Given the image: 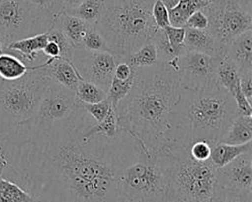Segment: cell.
Returning <instances> with one entry per match:
<instances>
[{
  "mask_svg": "<svg viewBox=\"0 0 252 202\" xmlns=\"http://www.w3.org/2000/svg\"><path fill=\"white\" fill-rule=\"evenodd\" d=\"M95 121L77 100L70 116L47 131L18 128L25 189L41 202H125L117 178L139 144L124 132L87 136Z\"/></svg>",
  "mask_w": 252,
  "mask_h": 202,
  "instance_id": "obj_1",
  "label": "cell"
},
{
  "mask_svg": "<svg viewBox=\"0 0 252 202\" xmlns=\"http://www.w3.org/2000/svg\"><path fill=\"white\" fill-rule=\"evenodd\" d=\"M182 89L173 62L135 69L131 91L114 108L119 131L150 153L169 148L172 114Z\"/></svg>",
  "mask_w": 252,
  "mask_h": 202,
  "instance_id": "obj_2",
  "label": "cell"
},
{
  "mask_svg": "<svg viewBox=\"0 0 252 202\" xmlns=\"http://www.w3.org/2000/svg\"><path fill=\"white\" fill-rule=\"evenodd\" d=\"M237 115L233 96L216 78L198 89H182L171 119V146L189 148L197 140L216 144Z\"/></svg>",
  "mask_w": 252,
  "mask_h": 202,
  "instance_id": "obj_3",
  "label": "cell"
},
{
  "mask_svg": "<svg viewBox=\"0 0 252 202\" xmlns=\"http://www.w3.org/2000/svg\"><path fill=\"white\" fill-rule=\"evenodd\" d=\"M156 0H115L107 3L97 30L117 63L152 40L158 29L152 16Z\"/></svg>",
  "mask_w": 252,
  "mask_h": 202,
  "instance_id": "obj_4",
  "label": "cell"
},
{
  "mask_svg": "<svg viewBox=\"0 0 252 202\" xmlns=\"http://www.w3.org/2000/svg\"><path fill=\"white\" fill-rule=\"evenodd\" d=\"M117 182L125 201L165 202L169 184L166 151L153 154L139 144L132 159L120 170Z\"/></svg>",
  "mask_w": 252,
  "mask_h": 202,
  "instance_id": "obj_5",
  "label": "cell"
},
{
  "mask_svg": "<svg viewBox=\"0 0 252 202\" xmlns=\"http://www.w3.org/2000/svg\"><path fill=\"white\" fill-rule=\"evenodd\" d=\"M169 184L165 202H210L216 188V169L211 162H199L189 154L188 147L171 146Z\"/></svg>",
  "mask_w": 252,
  "mask_h": 202,
  "instance_id": "obj_6",
  "label": "cell"
},
{
  "mask_svg": "<svg viewBox=\"0 0 252 202\" xmlns=\"http://www.w3.org/2000/svg\"><path fill=\"white\" fill-rule=\"evenodd\" d=\"M51 82L44 70L34 66L22 78L0 81V134L15 133L33 117Z\"/></svg>",
  "mask_w": 252,
  "mask_h": 202,
  "instance_id": "obj_7",
  "label": "cell"
},
{
  "mask_svg": "<svg viewBox=\"0 0 252 202\" xmlns=\"http://www.w3.org/2000/svg\"><path fill=\"white\" fill-rule=\"evenodd\" d=\"M202 10L222 54L234 38L252 28L251 0H210Z\"/></svg>",
  "mask_w": 252,
  "mask_h": 202,
  "instance_id": "obj_8",
  "label": "cell"
},
{
  "mask_svg": "<svg viewBox=\"0 0 252 202\" xmlns=\"http://www.w3.org/2000/svg\"><path fill=\"white\" fill-rule=\"evenodd\" d=\"M53 26L28 0H0V36L4 49L14 40L46 33Z\"/></svg>",
  "mask_w": 252,
  "mask_h": 202,
  "instance_id": "obj_9",
  "label": "cell"
},
{
  "mask_svg": "<svg viewBox=\"0 0 252 202\" xmlns=\"http://www.w3.org/2000/svg\"><path fill=\"white\" fill-rule=\"evenodd\" d=\"M76 105L75 91L52 81L33 117L19 125L18 128L29 132L47 131L57 121L70 116Z\"/></svg>",
  "mask_w": 252,
  "mask_h": 202,
  "instance_id": "obj_10",
  "label": "cell"
},
{
  "mask_svg": "<svg viewBox=\"0 0 252 202\" xmlns=\"http://www.w3.org/2000/svg\"><path fill=\"white\" fill-rule=\"evenodd\" d=\"M71 63L81 80L94 83L108 92L117 64L111 52L78 48L74 50Z\"/></svg>",
  "mask_w": 252,
  "mask_h": 202,
  "instance_id": "obj_11",
  "label": "cell"
},
{
  "mask_svg": "<svg viewBox=\"0 0 252 202\" xmlns=\"http://www.w3.org/2000/svg\"><path fill=\"white\" fill-rule=\"evenodd\" d=\"M218 56L189 51L186 48L174 60L180 83L183 89H198L205 86L213 78Z\"/></svg>",
  "mask_w": 252,
  "mask_h": 202,
  "instance_id": "obj_12",
  "label": "cell"
},
{
  "mask_svg": "<svg viewBox=\"0 0 252 202\" xmlns=\"http://www.w3.org/2000/svg\"><path fill=\"white\" fill-rule=\"evenodd\" d=\"M216 185L224 190L252 195V151L216 169Z\"/></svg>",
  "mask_w": 252,
  "mask_h": 202,
  "instance_id": "obj_13",
  "label": "cell"
},
{
  "mask_svg": "<svg viewBox=\"0 0 252 202\" xmlns=\"http://www.w3.org/2000/svg\"><path fill=\"white\" fill-rule=\"evenodd\" d=\"M0 178L10 180L26 188L23 144L16 132L0 134Z\"/></svg>",
  "mask_w": 252,
  "mask_h": 202,
  "instance_id": "obj_14",
  "label": "cell"
},
{
  "mask_svg": "<svg viewBox=\"0 0 252 202\" xmlns=\"http://www.w3.org/2000/svg\"><path fill=\"white\" fill-rule=\"evenodd\" d=\"M34 67L43 69L45 74L54 82L73 91L76 90L81 81L73 64L64 59L48 58L43 63L34 65Z\"/></svg>",
  "mask_w": 252,
  "mask_h": 202,
  "instance_id": "obj_15",
  "label": "cell"
},
{
  "mask_svg": "<svg viewBox=\"0 0 252 202\" xmlns=\"http://www.w3.org/2000/svg\"><path fill=\"white\" fill-rule=\"evenodd\" d=\"M224 54L232 61L240 75L252 71V31L248 30L234 38Z\"/></svg>",
  "mask_w": 252,
  "mask_h": 202,
  "instance_id": "obj_16",
  "label": "cell"
},
{
  "mask_svg": "<svg viewBox=\"0 0 252 202\" xmlns=\"http://www.w3.org/2000/svg\"><path fill=\"white\" fill-rule=\"evenodd\" d=\"M54 26L61 30L75 49L83 47V40L92 27V25L66 11H63L55 18Z\"/></svg>",
  "mask_w": 252,
  "mask_h": 202,
  "instance_id": "obj_17",
  "label": "cell"
},
{
  "mask_svg": "<svg viewBox=\"0 0 252 202\" xmlns=\"http://www.w3.org/2000/svg\"><path fill=\"white\" fill-rule=\"evenodd\" d=\"M183 45L189 51H196L215 57L222 55L215 37L209 30H197L185 27Z\"/></svg>",
  "mask_w": 252,
  "mask_h": 202,
  "instance_id": "obj_18",
  "label": "cell"
},
{
  "mask_svg": "<svg viewBox=\"0 0 252 202\" xmlns=\"http://www.w3.org/2000/svg\"><path fill=\"white\" fill-rule=\"evenodd\" d=\"M49 42L48 32L41 33L36 35L26 37L10 43L4 51H8L22 59L24 62H35L38 58V53H41Z\"/></svg>",
  "mask_w": 252,
  "mask_h": 202,
  "instance_id": "obj_19",
  "label": "cell"
},
{
  "mask_svg": "<svg viewBox=\"0 0 252 202\" xmlns=\"http://www.w3.org/2000/svg\"><path fill=\"white\" fill-rule=\"evenodd\" d=\"M252 151V141H248L243 145H230L222 141L214 144L211 150V156H210V162L211 164L217 168L224 167L229 164L238 156Z\"/></svg>",
  "mask_w": 252,
  "mask_h": 202,
  "instance_id": "obj_20",
  "label": "cell"
},
{
  "mask_svg": "<svg viewBox=\"0 0 252 202\" xmlns=\"http://www.w3.org/2000/svg\"><path fill=\"white\" fill-rule=\"evenodd\" d=\"M251 139L252 116L237 115L220 141L230 145H243Z\"/></svg>",
  "mask_w": 252,
  "mask_h": 202,
  "instance_id": "obj_21",
  "label": "cell"
},
{
  "mask_svg": "<svg viewBox=\"0 0 252 202\" xmlns=\"http://www.w3.org/2000/svg\"><path fill=\"white\" fill-rule=\"evenodd\" d=\"M207 0H179V2L169 9L170 25L175 28H185L188 18L194 12L202 10L208 5Z\"/></svg>",
  "mask_w": 252,
  "mask_h": 202,
  "instance_id": "obj_22",
  "label": "cell"
},
{
  "mask_svg": "<svg viewBox=\"0 0 252 202\" xmlns=\"http://www.w3.org/2000/svg\"><path fill=\"white\" fill-rule=\"evenodd\" d=\"M215 78L218 83L228 90L232 92L234 87L239 83L240 74L236 66L233 64L225 54L218 56V62L215 71Z\"/></svg>",
  "mask_w": 252,
  "mask_h": 202,
  "instance_id": "obj_23",
  "label": "cell"
},
{
  "mask_svg": "<svg viewBox=\"0 0 252 202\" xmlns=\"http://www.w3.org/2000/svg\"><path fill=\"white\" fill-rule=\"evenodd\" d=\"M29 70V66L16 55L3 51L0 54V79L12 81L22 78Z\"/></svg>",
  "mask_w": 252,
  "mask_h": 202,
  "instance_id": "obj_24",
  "label": "cell"
},
{
  "mask_svg": "<svg viewBox=\"0 0 252 202\" xmlns=\"http://www.w3.org/2000/svg\"><path fill=\"white\" fill-rule=\"evenodd\" d=\"M105 8L106 0H84L77 8L68 11V13L83 19L89 25L97 26Z\"/></svg>",
  "mask_w": 252,
  "mask_h": 202,
  "instance_id": "obj_25",
  "label": "cell"
},
{
  "mask_svg": "<svg viewBox=\"0 0 252 202\" xmlns=\"http://www.w3.org/2000/svg\"><path fill=\"white\" fill-rule=\"evenodd\" d=\"M0 202H41L14 182L0 178Z\"/></svg>",
  "mask_w": 252,
  "mask_h": 202,
  "instance_id": "obj_26",
  "label": "cell"
},
{
  "mask_svg": "<svg viewBox=\"0 0 252 202\" xmlns=\"http://www.w3.org/2000/svg\"><path fill=\"white\" fill-rule=\"evenodd\" d=\"M127 62L134 70L140 67H150L157 64L158 62V56L155 44L152 40L145 43L139 50L129 56Z\"/></svg>",
  "mask_w": 252,
  "mask_h": 202,
  "instance_id": "obj_27",
  "label": "cell"
},
{
  "mask_svg": "<svg viewBox=\"0 0 252 202\" xmlns=\"http://www.w3.org/2000/svg\"><path fill=\"white\" fill-rule=\"evenodd\" d=\"M76 98L82 103H98L108 97L107 92L98 85L81 80L75 90Z\"/></svg>",
  "mask_w": 252,
  "mask_h": 202,
  "instance_id": "obj_28",
  "label": "cell"
},
{
  "mask_svg": "<svg viewBox=\"0 0 252 202\" xmlns=\"http://www.w3.org/2000/svg\"><path fill=\"white\" fill-rule=\"evenodd\" d=\"M120 133L117 124V116L115 109L110 108L108 114L100 123H93L86 131L87 136H93L95 135H102L109 138H114Z\"/></svg>",
  "mask_w": 252,
  "mask_h": 202,
  "instance_id": "obj_29",
  "label": "cell"
},
{
  "mask_svg": "<svg viewBox=\"0 0 252 202\" xmlns=\"http://www.w3.org/2000/svg\"><path fill=\"white\" fill-rule=\"evenodd\" d=\"M28 1L41 17L53 25L55 18L65 11L62 0H28Z\"/></svg>",
  "mask_w": 252,
  "mask_h": 202,
  "instance_id": "obj_30",
  "label": "cell"
},
{
  "mask_svg": "<svg viewBox=\"0 0 252 202\" xmlns=\"http://www.w3.org/2000/svg\"><path fill=\"white\" fill-rule=\"evenodd\" d=\"M134 73H135V70H134ZM134 73L131 77L125 80H120L113 77L109 90L107 92L108 99L110 100L113 108H115L116 105L119 103V101L122 100L131 91L134 84Z\"/></svg>",
  "mask_w": 252,
  "mask_h": 202,
  "instance_id": "obj_31",
  "label": "cell"
},
{
  "mask_svg": "<svg viewBox=\"0 0 252 202\" xmlns=\"http://www.w3.org/2000/svg\"><path fill=\"white\" fill-rule=\"evenodd\" d=\"M152 42L157 48L158 61H161V62H171V61L178 57L176 52L171 47L163 29L158 28L152 37Z\"/></svg>",
  "mask_w": 252,
  "mask_h": 202,
  "instance_id": "obj_32",
  "label": "cell"
},
{
  "mask_svg": "<svg viewBox=\"0 0 252 202\" xmlns=\"http://www.w3.org/2000/svg\"><path fill=\"white\" fill-rule=\"evenodd\" d=\"M48 35L50 40H53V42H55L59 46L61 50V58L70 61L71 62L75 48L69 42L68 38L65 36V34L61 32L59 28H57L56 26H53L48 31Z\"/></svg>",
  "mask_w": 252,
  "mask_h": 202,
  "instance_id": "obj_33",
  "label": "cell"
},
{
  "mask_svg": "<svg viewBox=\"0 0 252 202\" xmlns=\"http://www.w3.org/2000/svg\"><path fill=\"white\" fill-rule=\"evenodd\" d=\"M88 51H109L103 36L97 30V26H92L83 40V47Z\"/></svg>",
  "mask_w": 252,
  "mask_h": 202,
  "instance_id": "obj_34",
  "label": "cell"
},
{
  "mask_svg": "<svg viewBox=\"0 0 252 202\" xmlns=\"http://www.w3.org/2000/svg\"><path fill=\"white\" fill-rule=\"evenodd\" d=\"M80 102V101H79ZM83 108L86 110V112L93 118L96 120V123H100L102 121L106 115L108 114L110 108L112 107L110 100L108 99V97L101 101V102L98 103H93V104H86V103H82Z\"/></svg>",
  "mask_w": 252,
  "mask_h": 202,
  "instance_id": "obj_35",
  "label": "cell"
},
{
  "mask_svg": "<svg viewBox=\"0 0 252 202\" xmlns=\"http://www.w3.org/2000/svg\"><path fill=\"white\" fill-rule=\"evenodd\" d=\"M213 145L214 144L209 143L207 140H197L189 146V154L196 161H209Z\"/></svg>",
  "mask_w": 252,
  "mask_h": 202,
  "instance_id": "obj_36",
  "label": "cell"
},
{
  "mask_svg": "<svg viewBox=\"0 0 252 202\" xmlns=\"http://www.w3.org/2000/svg\"><path fill=\"white\" fill-rule=\"evenodd\" d=\"M210 202H252V195H242L227 191L216 185L215 192Z\"/></svg>",
  "mask_w": 252,
  "mask_h": 202,
  "instance_id": "obj_37",
  "label": "cell"
},
{
  "mask_svg": "<svg viewBox=\"0 0 252 202\" xmlns=\"http://www.w3.org/2000/svg\"><path fill=\"white\" fill-rule=\"evenodd\" d=\"M163 30L165 32L167 39H169L171 47L179 56L182 53V51L185 49L183 45L184 37H185V28H175V27L169 26Z\"/></svg>",
  "mask_w": 252,
  "mask_h": 202,
  "instance_id": "obj_38",
  "label": "cell"
},
{
  "mask_svg": "<svg viewBox=\"0 0 252 202\" xmlns=\"http://www.w3.org/2000/svg\"><path fill=\"white\" fill-rule=\"evenodd\" d=\"M152 16L157 27L159 29H165L170 25L169 9L163 4L161 0H156L152 7Z\"/></svg>",
  "mask_w": 252,
  "mask_h": 202,
  "instance_id": "obj_39",
  "label": "cell"
},
{
  "mask_svg": "<svg viewBox=\"0 0 252 202\" xmlns=\"http://www.w3.org/2000/svg\"><path fill=\"white\" fill-rule=\"evenodd\" d=\"M231 95L233 96L236 107H237V112L239 115H246V116H252V105L249 103V101L243 94L240 88V83H238L234 89L231 92Z\"/></svg>",
  "mask_w": 252,
  "mask_h": 202,
  "instance_id": "obj_40",
  "label": "cell"
},
{
  "mask_svg": "<svg viewBox=\"0 0 252 202\" xmlns=\"http://www.w3.org/2000/svg\"><path fill=\"white\" fill-rule=\"evenodd\" d=\"M185 27L197 30H208L209 20L203 10H198L188 18Z\"/></svg>",
  "mask_w": 252,
  "mask_h": 202,
  "instance_id": "obj_41",
  "label": "cell"
},
{
  "mask_svg": "<svg viewBox=\"0 0 252 202\" xmlns=\"http://www.w3.org/2000/svg\"><path fill=\"white\" fill-rule=\"evenodd\" d=\"M240 88L249 103L252 105V71L240 75Z\"/></svg>",
  "mask_w": 252,
  "mask_h": 202,
  "instance_id": "obj_42",
  "label": "cell"
},
{
  "mask_svg": "<svg viewBox=\"0 0 252 202\" xmlns=\"http://www.w3.org/2000/svg\"><path fill=\"white\" fill-rule=\"evenodd\" d=\"M134 73V69L129 65L127 61H121L116 64L114 70V77L120 80H125L131 77Z\"/></svg>",
  "mask_w": 252,
  "mask_h": 202,
  "instance_id": "obj_43",
  "label": "cell"
},
{
  "mask_svg": "<svg viewBox=\"0 0 252 202\" xmlns=\"http://www.w3.org/2000/svg\"><path fill=\"white\" fill-rule=\"evenodd\" d=\"M41 53H43V55L48 59H59L61 58V50L59 48V46L53 42V40H50L47 44V46L44 48V50L41 51ZM62 59V58H61Z\"/></svg>",
  "mask_w": 252,
  "mask_h": 202,
  "instance_id": "obj_44",
  "label": "cell"
},
{
  "mask_svg": "<svg viewBox=\"0 0 252 202\" xmlns=\"http://www.w3.org/2000/svg\"><path fill=\"white\" fill-rule=\"evenodd\" d=\"M83 1L84 0H62L63 5H64V9L66 12L77 8Z\"/></svg>",
  "mask_w": 252,
  "mask_h": 202,
  "instance_id": "obj_45",
  "label": "cell"
},
{
  "mask_svg": "<svg viewBox=\"0 0 252 202\" xmlns=\"http://www.w3.org/2000/svg\"><path fill=\"white\" fill-rule=\"evenodd\" d=\"M161 1L163 2L167 9H171L179 2V0H161Z\"/></svg>",
  "mask_w": 252,
  "mask_h": 202,
  "instance_id": "obj_46",
  "label": "cell"
},
{
  "mask_svg": "<svg viewBox=\"0 0 252 202\" xmlns=\"http://www.w3.org/2000/svg\"><path fill=\"white\" fill-rule=\"evenodd\" d=\"M3 51H4V43H3L1 36H0V54L3 53Z\"/></svg>",
  "mask_w": 252,
  "mask_h": 202,
  "instance_id": "obj_47",
  "label": "cell"
},
{
  "mask_svg": "<svg viewBox=\"0 0 252 202\" xmlns=\"http://www.w3.org/2000/svg\"><path fill=\"white\" fill-rule=\"evenodd\" d=\"M113 1H115V0H106V4L110 3V2H113Z\"/></svg>",
  "mask_w": 252,
  "mask_h": 202,
  "instance_id": "obj_48",
  "label": "cell"
},
{
  "mask_svg": "<svg viewBox=\"0 0 252 202\" xmlns=\"http://www.w3.org/2000/svg\"><path fill=\"white\" fill-rule=\"evenodd\" d=\"M207 1H210V0H207Z\"/></svg>",
  "mask_w": 252,
  "mask_h": 202,
  "instance_id": "obj_49",
  "label": "cell"
}]
</instances>
